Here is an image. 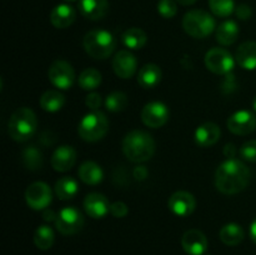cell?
Returning a JSON list of instances; mask_svg holds the SVG:
<instances>
[{
	"label": "cell",
	"instance_id": "obj_1",
	"mask_svg": "<svg viewBox=\"0 0 256 255\" xmlns=\"http://www.w3.org/2000/svg\"><path fill=\"white\" fill-rule=\"evenodd\" d=\"M249 182V168L238 159H228L215 172V186L222 194H238L248 186Z\"/></svg>",
	"mask_w": 256,
	"mask_h": 255
},
{
	"label": "cell",
	"instance_id": "obj_2",
	"mask_svg": "<svg viewBox=\"0 0 256 255\" xmlns=\"http://www.w3.org/2000/svg\"><path fill=\"white\" fill-rule=\"evenodd\" d=\"M122 152L132 162H144L152 158L155 152V142L152 135L142 130L128 132L122 142Z\"/></svg>",
	"mask_w": 256,
	"mask_h": 255
},
{
	"label": "cell",
	"instance_id": "obj_3",
	"mask_svg": "<svg viewBox=\"0 0 256 255\" xmlns=\"http://www.w3.org/2000/svg\"><path fill=\"white\" fill-rule=\"evenodd\" d=\"M38 130V119L29 108H19L10 116L8 122V134L18 142H28Z\"/></svg>",
	"mask_w": 256,
	"mask_h": 255
},
{
	"label": "cell",
	"instance_id": "obj_4",
	"mask_svg": "<svg viewBox=\"0 0 256 255\" xmlns=\"http://www.w3.org/2000/svg\"><path fill=\"white\" fill-rule=\"evenodd\" d=\"M85 52L94 59H106L116 48V39L110 32L104 29L90 30L82 39Z\"/></svg>",
	"mask_w": 256,
	"mask_h": 255
},
{
	"label": "cell",
	"instance_id": "obj_5",
	"mask_svg": "<svg viewBox=\"0 0 256 255\" xmlns=\"http://www.w3.org/2000/svg\"><path fill=\"white\" fill-rule=\"evenodd\" d=\"M182 28L190 36L195 38V39H204L214 32V29L216 28V22L208 12L194 9L184 15Z\"/></svg>",
	"mask_w": 256,
	"mask_h": 255
},
{
	"label": "cell",
	"instance_id": "obj_6",
	"mask_svg": "<svg viewBox=\"0 0 256 255\" xmlns=\"http://www.w3.org/2000/svg\"><path fill=\"white\" fill-rule=\"evenodd\" d=\"M109 130V120L102 112L95 110L85 115L79 122L78 132L80 138L88 142L102 140Z\"/></svg>",
	"mask_w": 256,
	"mask_h": 255
},
{
	"label": "cell",
	"instance_id": "obj_7",
	"mask_svg": "<svg viewBox=\"0 0 256 255\" xmlns=\"http://www.w3.org/2000/svg\"><path fill=\"white\" fill-rule=\"evenodd\" d=\"M84 216L75 206H65L58 212L55 226L62 235H74L84 226Z\"/></svg>",
	"mask_w": 256,
	"mask_h": 255
},
{
	"label": "cell",
	"instance_id": "obj_8",
	"mask_svg": "<svg viewBox=\"0 0 256 255\" xmlns=\"http://www.w3.org/2000/svg\"><path fill=\"white\" fill-rule=\"evenodd\" d=\"M234 58L222 48H212L205 55V66L214 74H229L234 69Z\"/></svg>",
	"mask_w": 256,
	"mask_h": 255
},
{
	"label": "cell",
	"instance_id": "obj_9",
	"mask_svg": "<svg viewBox=\"0 0 256 255\" xmlns=\"http://www.w3.org/2000/svg\"><path fill=\"white\" fill-rule=\"evenodd\" d=\"M49 80L54 86L68 90L72 86L75 80V72L72 64L65 60H55L49 68Z\"/></svg>",
	"mask_w": 256,
	"mask_h": 255
},
{
	"label": "cell",
	"instance_id": "obj_10",
	"mask_svg": "<svg viewBox=\"0 0 256 255\" xmlns=\"http://www.w3.org/2000/svg\"><path fill=\"white\" fill-rule=\"evenodd\" d=\"M52 199V189L42 182H32L25 192L26 204L34 210H44L50 205Z\"/></svg>",
	"mask_w": 256,
	"mask_h": 255
},
{
	"label": "cell",
	"instance_id": "obj_11",
	"mask_svg": "<svg viewBox=\"0 0 256 255\" xmlns=\"http://www.w3.org/2000/svg\"><path fill=\"white\" fill-rule=\"evenodd\" d=\"M169 116V108L162 102H148L142 110V122L152 129H158L166 124Z\"/></svg>",
	"mask_w": 256,
	"mask_h": 255
},
{
	"label": "cell",
	"instance_id": "obj_12",
	"mask_svg": "<svg viewBox=\"0 0 256 255\" xmlns=\"http://www.w3.org/2000/svg\"><path fill=\"white\" fill-rule=\"evenodd\" d=\"M228 129L236 135H248L256 129V116L254 112L240 110L228 119Z\"/></svg>",
	"mask_w": 256,
	"mask_h": 255
},
{
	"label": "cell",
	"instance_id": "obj_13",
	"mask_svg": "<svg viewBox=\"0 0 256 255\" xmlns=\"http://www.w3.org/2000/svg\"><path fill=\"white\" fill-rule=\"evenodd\" d=\"M136 68V58L129 50H120L112 59V70L122 79H130L134 76Z\"/></svg>",
	"mask_w": 256,
	"mask_h": 255
},
{
	"label": "cell",
	"instance_id": "obj_14",
	"mask_svg": "<svg viewBox=\"0 0 256 255\" xmlns=\"http://www.w3.org/2000/svg\"><path fill=\"white\" fill-rule=\"evenodd\" d=\"M168 206L172 214L178 216H188L196 208V200L194 195L188 192H176L168 200Z\"/></svg>",
	"mask_w": 256,
	"mask_h": 255
},
{
	"label": "cell",
	"instance_id": "obj_15",
	"mask_svg": "<svg viewBox=\"0 0 256 255\" xmlns=\"http://www.w3.org/2000/svg\"><path fill=\"white\" fill-rule=\"evenodd\" d=\"M182 246L186 254L202 255L208 250V239L200 230L190 229L182 235Z\"/></svg>",
	"mask_w": 256,
	"mask_h": 255
},
{
	"label": "cell",
	"instance_id": "obj_16",
	"mask_svg": "<svg viewBox=\"0 0 256 255\" xmlns=\"http://www.w3.org/2000/svg\"><path fill=\"white\" fill-rule=\"evenodd\" d=\"M109 200L100 192H90L84 199V209L92 219H102L110 212Z\"/></svg>",
	"mask_w": 256,
	"mask_h": 255
},
{
	"label": "cell",
	"instance_id": "obj_17",
	"mask_svg": "<svg viewBox=\"0 0 256 255\" xmlns=\"http://www.w3.org/2000/svg\"><path fill=\"white\" fill-rule=\"evenodd\" d=\"M76 162V152L70 145H62L52 156V166L55 172H69Z\"/></svg>",
	"mask_w": 256,
	"mask_h": 255
},
{
	"label": "cell",
	"instance_id": "obj_18",
	"mask_svg": "<svg viewBox=\"0 0 256 255\" xmlns=\"http://www.w3.org/2000/svg\"><path fill=\"white\" fill-rule=\"evenodd\" d=\"M79 10L84 18L96 22L105 18V15L108 14L109 2L108 0H80Z\"/></svg>",
	"mask_w": 256,
	"mask_h": 255
},
{
	"label": "cell",
	"instance_id": "obj_19",
	"mask_svg": "<svg viewBox=\"0 0 256 255\" xmlns=\"http://www.w3.org/2000/svg\"><path fill=\"white\" fill-rule=\"evenodd\" d=\"M76 19V12L68 4L56 5L50 12V22L56 29H66Z\"/></svg>",
	"mask_w": 256,
	"mask_h": 255
},
{
	"label": "cell",
	"instance_id": "obj_20",
	"mask_svg": "<svg viewBox=\"0 0 256 255\" xmlns=\"http://www.w3.org/2000/svg\"><path fill=\"white\" fill-rule=\"evenodd\" d=\"M222 130L215 122H204L195 132V142L199 146L209 148L216 144L220 139Z\"/></svg>",
	"mask_w": 256,
	"mask_h": 255
},
{
	"label": "cell",
	"instance_id": "obj_21",
	"mask_svg": "<svg viewBox=\"0 0 256 255\" xmlns=\"http://www.w3.org/2000/svg\"><path fill=\"white\" fill-rule=\"evenodd\" d=\"M235 60L245 70L256 69V42H245L238 48Z\"/></svg>",
	"mask_w": 256,
	"mask_h": 255
},
{
	"label": "cell",
	"instance_id": "obj_22",
	"mask_svg": "<svg viewBox=\"0 0 256 255\" xmlns=\"http://www.w3.org/2000/svg\"><path fill=\"white\" fill-rule=\"evenodd\" d=\"M162 80V69L156 64H146L138 74V82L144 89H152Z\"/></svg>",
	"mask_w": 256,
	"mask_h": 255
},
{
	"label": "cell",
	"instance_id": "obj_23",
	"mask_svg": "<svg viewBox=\"0 0 256 255\" xmlns=\"http://www.w3.org/2000/svg\"><path fill=\"white\" fill-rule=\"evenodd\" d=\"M238 36H239V25L234 20H226V22H222L216 28V32H215L216 42L224 46L234 44Z\"/></svg>",
	"mask_w": 256,
	"mask_h": 255
},
{
	"label": "cell",
	"instance_id": "obj_24",
	"mask_svg": "<svg viewBox=\"0 0 256 255\" xmlns=\"http://www.w3.org/2000/svg\"><path fill=\"white\" fill-rule=\"evenodd\" d=\"M78 174H79L80 180L88 185L99 184L102 180V176H104L102 168L96 162H90V160L89 162H84L80 165Z\"/></svg>",
	"mask_w": 256,
	"mask_h": 255
},
{
	"label": "cell",
	"instance_id": "obj_25",
	"mask_svg": "<svg viewBox=\"0 0 256 255\" xmlns=\"http://www.w3.org/2000/svg\"><path fill=\"white\" fill-rule=\"evenodd\" d=\"M220 240L224 242L225 245L229 246H236L240 242L244 240V230L240 225L235 224V222H230V224L224 225L219 232Z\"/></svg>",
	"mask_w": 256,
	"mask_h": 255
},
{
	"label": "cell",
	"instance_id": "obj_26",
	"mask_svg": "<svg viewBox=\"0 0 256 255\" xmlns=\"http://www.w3.org/2000/svg\"><path fill=\"white\" fill-rule=\"evenodd\" d=\"M146 40V34L144 30L139 29V28H130V29L125 30L122 35V44L132 50H139L144 48Z\"/></svg>",
	"mask_w": 256,
	"mask_h": 255
},
{
	"label": "cell",
	"instance_id": "obj_27",
	"mask_svg": "<svg viewBox=\"0 0 256 255\" xmlns=\"http://www.w3.org/2000/svg\"><path fill=\"white\" fill-rule=\"evenodd\" d=\"M40 106L48 112H59L65 104V96L58 90H48L40 98Z\"/></svg>",
	"mask_w": 256,
	"mask_h": 255
},
{
	"label": "cell",
	"instance_id": "obj_28",
	"mask_svg": "<svg viewBox=\"0 0 256 255\" xmlns=\"http://www.w3.org/2000/svg\"><path fill=\"white\" fill-rule=\"evenodd\" d=\"M78 182L72 176H64L59 179L55 184V192L60 200L72 199L78 194Z\"/></svg>",
	"mask_w": 256,
	"mask_h": 255
},
{
	"label": "cell",
	"instance_id": "obj_29",
	"mask_svg": "<svg viewBox=\"0 0 256 255\" xmlns=\"http://www.w3.org/2000/svg\"><path fill=\"white\" fill-rule=\"evenodd\" d=\"M54 232L48 225H40L34 234V242L38 249L49 250L54 244Z\"/></svg>",
	"mask_w": 256,
	"mask_h": 255
},
{
	"label": "cell",
	"instance_id": "obj_30",
	"mask_svg": "<svg viewBox=\"0 0 256 255\" xmlns=\"http://www.w3.org/2000/svg\"><path fill=\"white\" fill-rule=\"evenodd\" d=\"M78 82H79L80 88H82L84 90H94L102 84V74L99 70L94 69V68H88V69L82 70Z\"/></svg>",
	"mask_w": 256,
	"mask_h": 255
},
{
	"label": "cell",
	"instance_id": "obj_31",
	"mask_svg": "<svg viewBox=\"0 0 256 255\" xmlns=\"http://www.w3.org/2000/svg\"><path fill=\"white\" fill-rule=\"evenodd\" d=\"M22 164L29 170H38L42 164V155L38 148L28 146L22 150Z\"/></svg>",
	"mask_w": 256,
	"mask_h": 255
},
{
	"label": "cell",
	"instance_id": "obj_32",
	"mask_svg": "<svg viewBox=\"0 0 256 255\" xmlns=\"http://www.w3.org/2000/svg\"><path fill=\"white\" fill-rule=\"evenodd\" d=\"M105 106L109 112H119L126 109L128 96L122 92H114L105 99Z\"/></svg>",
	"mask_w": 256,
	"mask_h": 255
},
{
	"label": "cell",
	"instance_id": "obj_33",
	"mask_svg": "<svg viewBox=\"0 0 256 255\" xmlns=\"http://www.w3.org/2000/svg\"><path fill=\"white\" fill-rule=\"evenodd\" d=\"M212 14L220 18H228L235 12L234 0H209Z\"/></svg>",
	"mask_w": 256,
	"mask_h": 255
},
{
	"label": "cell",
	"instance_id": "obj_34",
	"mask_svg": "<svg viewBox=\"0 0 256 255\" xmlns=\"http://www.w3.org/2000/svg\"><path fill=\"white\" fill-rule=\"evenodd\" d=\"M158 12L165 19L174 18L178 12V5L175 0H160L158 2Z\"/></svg>",
	"mask_w": 256,
	"mask_h": 255
},
{
	"label": "cell",
	"instance_id": "obj_35",
	"mask_svg": "<svg viewBox=\"0 0 256 255\" xmlns=\"http://www.w3.org/2000/svg\"><path fill=\"white\" fill-rule=\"evenodd\" d=\"M240 156L250 162H256V140H249L240 148Z\"/></svg>",
	"mask_w": 256,
	"mask_h": 255
},
{
	"label": "cell",
	"instance_id": "obj_36",
	"mask_svg": "<svg viewBox=\"0 0 256 255\" xmlns=\"http://www.w3.org/2000/svg\"><path fill=\"white\" fill-rule=\"evenodd\" d=\"M129 209L128 205L122 202H115L110 205V214L114 218H124L126 216Z\"/></svg>",
	"mask_w": 256,
	"mask_h": 255
},
{
	"label": "cell",
	"instance_id": "obj_37",
	"mask_svg": "<svg viewBox=\"0 0 256 255\" xmlns=\"http://www.w3.org/2000/svg\"><path fill=\"white\" fill-rule=\"evenodd\" d=\"M85 105L89 108L90 110L95 112L100 108L102 105V95L98 92H90L86 98H85Z\"/></svg>",
	"mask_w": 256,
	"mask_h": 255
},
{
	"label": "cell",
	"instance_id": "obj_38",
	"mask_svg": "<svg viewBox=\"0 0 256 255\" xmlns=\"http://www.w3.org/2000/svg\"><path fill=\"white\" fill-rule=\"evenodd\" d=\"M235 15H236L240 20H248L252 18V10L249 5L240 4L239 6L235 8Z\"/></svg>",
	"mask_w": 256,
	"mask_h": 255
},
{
	"label": "cell",
	"instance_id": "obj_39",
	"mask_svg": "<svg viewBox=\"0 0 256 255\" xmlns=\"http://www.w3.org/2000/svg\"><path fill=\"white\" fill-rule=\"evenodd\" d=\"M224 154H225V156L229 158V159H234L235 154H236V149H235V145L234 144L225 145Z\"/></svg>",
	"mask_w": 256,
	"mask_h": 255
},
{
	"label": "cell",
	"instance_id": "obj_40",
	"mask_svg": "<svg viewBox=\"0 0 256 255\" xmlns=\"http://www.w3.org/2000/svg\"><path fill=\"white\" fill-rule=\"evenodd\" d=\"M56 216L58 214H55L52 210L46 209L42 212V218H44V220H46V222H55V220H56Z\"/></svg>",
	"mask_w": 256,
	"mask_h": 255
},
{
	"label": "cell",
	"instance_id": "obj_41",
	"mask_svg": "<svg viewBox=\"0 0 256 255\" xmlns=\"http://www.w3.org/2000/svg\"><path fill=\"white\" fill-rule=\"evenodd\" d=\"M250 238H252V242L256 244V218L252 220V225H250Z\"/></svg>",
	"mask_w": 256,
	"mask_h": 255
},
{
	"label": "cell",
	"instance_id": "obj_42",
	"mask_svg": "<svg viewBox=\"0 0 256 255\" xmlns=\"http://www.w3.org/2000/svg\"><path fill=\"white\" fill-rule=\"evenodd\" d=\"M176 2H179L180 5H184V6H188V5L195 4L196 0H176Z\"/></svg>",
	"mask_w": 256,
	"mask_h": 255
},
{
	"label": "cell",
	"instance_id": "obj_43",
	"mask_svg": "<svg viewBox=\"0 0 256 255\" xmlns=\"http://www.w3.org/2000/svg\"><path fill=\"white\" fill-rule=\"evenodd\" d=\"M252 108H254V110L256 112V96L254 98V100H252Z\"/></svg>",
	"mask_w": 256,
	"mask_h": 255
},
{
	"label": "cell",
	"instance_id": "obj_44",
	"mask_svg": "<svg viewBox=\"0 0 256 255\" xmlns=\"http://www.w3.org/2000/svg\"><path fill=\"white\" fill-rule=\"evenodd\" d=\"M64 2H76V0H64Z\"/></svg>",
	"mask_w": 256,
	"mask_h": 255
}]
</instances>
